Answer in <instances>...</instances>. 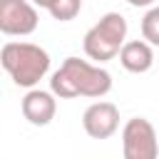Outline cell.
<instances>
[{
	"label": "cell",
	"instance_id": "obj_1",
	"mask_svg": "<svg viewBox=\"0 0 159 159\" xmlns=\"http://www.w3.org/2000/svg\"><path fill=\"white\" fill-rule=\"evenodd\" d=\"M112 89V75L87 60L80 57H65V62L52 72L50 77V92L60 99H75V97H89L102 99Z\"/></svg>",
	"mask_w": 159,
	"mask_h": 159
},
{
	"label": "cell",
	"instance_id": "obj_2",
	"mask_svg": "<svg viewBox=\"0 0 159 159\" xmlns=\"http://www.w3.org/2000/svg\"><path fill=\"white\" fill-rule=\"evenodd\" d=\"M0 62L10 80L25 89H35V84L50 72V55L35 42H5Z\"/></svg>",
	"mask_w": 159,
	"mask_h": 159
},
{
	"label": "cell",
	"instance_id": "obj_3",
	"mask_svg": "<svg viewBox=\"0 0 159 159\" xmlns=\"http://www.w3.org/2000/svg\"><path fill=\"white\" fill-rule=\"evenodd\" d=\"M127 30L129 27H127L124 15H119V12H104L84 32V40H82L84 55L89 60H94V65L114 60L122 52V47L127 45Z\"/></svg>",
	"mask_w": 159,
	"mask_h": 159
},
{
	"label": "cell",
	"instance_id": "obj_4",
	"mask_svg": "<svg viewBox=\"0 0 159 159\" xmlns=\"http://www.w3.org/2000/svg\"><path fill=\"white\" fill-rule=\"evenodd\" d=\"M122 154L124 159H159V139L149 119H127V124L122 127Z\"/></svg>",
	"mask_w": 159,
	"mask_h": 159
},
{
	"label": "cell",
	"instance_id": "obj_5",
	"mask_svg": "<svg viewBox=\"0 0 159 159\" xmlns=\"http://www.w3.org/2000/svg\"><path fill=\"white\" fill-rule=\"evenodd\" d=\"M40 15L30 0H0V32L10 37H25L37 30Z\"/></svg>",
	"mask_w": 159,
	"mask_h": 159
},
{
	"label": "cell",
	"instance_id": "obj_6",
	"mask_svg": "<svg viewBox=\"0 0 159 159\" xmlns=\"http://www.w3.org/2000/svg\"><path fill=\"white\" fill-rule=\"evenodd\" d=\"M82 127L92 139H109L119 129V109L114 102H92L82 114Z\"/></svg>",
	"mask_w": 159,
	"mask_h": 159
},
{
	"label": "cell",
	"instance_id": "obj_7",
	"mask_svg": "<svg viewBox=\"0 0 159 159\" xmlns=\"http://www.w3.org/2000/svg\"><path fill=\"white\" fill-rule=\"evenodd\" d=\"M22 117L35 127H47L57 112V97L50 89H27L22 97Z\"/></svg>",
	"mask_w": 159,
	"mask_h": 159
},
{
	"label": "cell",
	"instance_id": "obj_8",
	"mask_svg": "<svg viewBox=\"0 0 159 159\" xmlns=\"http://www.w3.org/2000/svg\"><path fill=\"white\" fill-rule=\"evenodd\" d=\"M119 62L132 75H144L154 65V50L147 40H127V45L119 52Z\"/></svg>",
	"mask_w": 159,
	"mask_h": 159
},
{
	"label": "cell",
	"instance_id": "obj_9",
	"mask_svg": "<svg viewBox=\"0 0 159 159\" xmlns=\"http://www.w3.org/2000/svg\"><path fill=\"white\" fill-rule=\"evenodd\" d=\"M142 40H147L152 47H159V5L149 7L142 17Z\"/></svg>",
	"mask_w": 159,
	"mask_h": 159
},
{
	"label": "cell",
	"instance_id": "obj_10",
	"mask_svg": "<svg viewBox=\"0 0 159 159\" xmlns=\"http://www.w3.org/2000/svg\"><path fill=\"white\" fill-rule=\"evenodd\" d=\"M80 10H82V0H55L47 12H50L55 20L67 22V20H75V17L80 15Z\"/></svg>",
	"mask_w": 159,
	"mask_h": 159
},
{
	"label": "cell",
	"instance_id": "obj_11",
	"mask_svg": "<svg viewBox=\"0 0 159 159\" xmlns=\"http://www.w3.org/2000/svg\"><path fill=\"white\" fill-rule=\"evenodd\" d=\"M132 7H154V0H127Z\"/></svg>",
	"mask_w": 159,
	"mask_h": 159
},
{
	"label": "cell",
	"instance_id": "obj_12",
	"mask_svg": "<svg viewBox=\"0 0 159 159\" xmlns=\"http://www.w3.org/2000/svg\"><path fill=\"white\" fill-rule=\"evenodd\" d=\"M30 2H32V5H35V7H45V10H50V7H52V2H55V0H30Z\"/></svg>",
	"mask_w": 159,
	"mask_h": 159
}]
</instances>
